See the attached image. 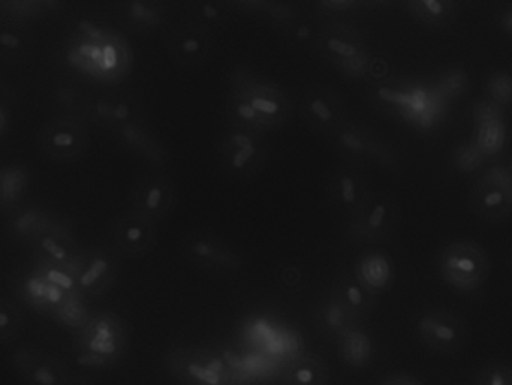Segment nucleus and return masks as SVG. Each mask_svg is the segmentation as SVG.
I'll list each match as a JSON object with an SVG mask.
<instances>
[{
    "instance_id": "nucleus-36",
    "label": "nucleus",
    "mask_w": 512,
    "mask_h": 385,
    "mask_svg": "<svg viewBox=\"0 0 512 385\" xmlns=\"http://www.w3.org/2000/svg\"><path fill=\"white\" fill-rule=\"evenodd\" d=\"M379 385H424L409 374H391L385 377Z\"/></svg>"
},
{
    "instance_id": "nucleus-23",
    "label": "nucleus",
    "mask_w": 512,
    "mask_h": 385,
    "mask_svg": "<svg viewBox=\"0 0 512 385\" xmlns=\"http://www.w3.org/2000/svg\"><path fill=\"white\" fill-rule=\"evenodd\" d=\"M408 9L415 20L433 29L450 26L459 14V5L453 0H411Z\"/></svg>"
},
{
    "instance_id": "nucleus-2",
    "label": "nucleus",
    "mask_w": 512,
    "mask_h": 385,
    "mask_svg": "<svg viewBox=\"0 0 512 385\" xmlns=\"http://www.w3.org/2000/svg\"><path fill=\"white\" fill-rule=\"evenodd\" d=\"M436 270L442 281L454 290L474 294L489 279L492 260L486 248L475 240H451L439 249Z\"/></svg>"
},
{
    "instance_id": "nucleus-4",
    "label": "nucleus",
    "mask_w": 512,
    "mask_h": 385,
    "mask_svg": "<svg viewBox=\"0 0 512 385\" xmlns=\"http://www.w3.org/2000/svg\"><path fill=\"white\" fill-rule=\"evenodd\" d=\"M168 369L183 385H231L228 359L206 348H176L168 354Z\"/></svg>"
},
{
    "instance_id": "nucleus-38",
    "label": "nucleus",
    "mask_w": 512,
    "mask_h": 385,
    "mask_svg": "<svg viewBox=\"0 0 512 385\" xmlns=\"http://www.w3.org/2000/svg\"><path fill=\"white\" fill-rule=\"evenodd\" d=\"M499 23H501L502 30H504L507 35L512 36V6L502 12Z\"/></svg>"
},
{
    "instance_id": "nucleus-21",
    "label": "nucleus",
    "mask_w": 512,
    "mask_h": 385,
    "mask_svg": "<svg viewBox=\"0 0 512 385\" xmlns=\"http://www.w3.org/2000/svg\"><path fill=\"white\" fill-rule=\"evenodd\" d=\"M116 276V258L107 252H98V254L92 255L86 269L81 272L78 285L84 293L90 294V296H99L113 285Z\"/></svg>"
},
{
    "instance_id": "nucleus-7",
    "label": "nucleus",
    "mask_w": 512,
    "mask_h": 385,
    "mask_svg": "<svg viewBox=\"0 0 512 385\" xmlns=\"http://www.w3.org/2000/svg\"><path fill=\"white\" fill-rule=\"evenodd\" d=\"M322 56L349 77H361L369 66V51L361 33L354 26L333 24L319 32Z\"/></svg>"
},
{
    "instance_id": "nucleus-10",
    "label": "nucleus",
    "mask_w": 512,
    "mask_h": 385,
    "mask_svg": "<svg viewBox=\"0 0 512 385\" xmlns=\"http://www.w3.org/2000/svg\"><path fill=\"white\" fill-rule=\"evenodd\" d=\"M177 186L170 176L152 173L137 179L131 189V203L135 212L159 224L176 209Z\"/></svg>"
},
{
    "instance_id": "nucleus-15",
    "label": "nucleus",
    "mask_w": 512,
    "mask_h": 385,
    "mask_svg": "<svg viewBox=\"0 0 512 385\" xmlns=\"http://www.w3.org/2000/svg\"><path fill=\"white\" fill-rule=\"evenodd\" d=\"M12 368L23 385H65L71 375L62 360L33 348L17 351Z\"/></svg>"
},
{
    "instance_id": "nucleus-27",
    "label": "nucleus",
    "mask_w": 512,
    "mask_h": 385,
    "mask_svg": "<svg viewBox=\"0 0 512 385\" xmlns=\"http://www.w3.org/2000/svg\"><path fill=\"white\" fill-rule=\"evenodd\" d=\"M321 323L331 336H336L339 339L360 326L333 297H330L324 308L321 309Z\"/></svg>"
},
{
    "instance_id": "nucleus-39",
    "label": "nucleus",
    "mask_w": 512,
    "mask_h": 385,
    "mask_svg": "<svg viewBox=\"0 0 512 385\" xmlns=\"http://www.w3.org/2000/svg\"><path fill=\"white\" fill-rule=\"evenodd\" d=\"M65 385H95L90 378L84 377V375L71 374L69 375L68 381Z\"/></svg>"
},
{
    "instance_id": "nucleus-11",
    "label": "nucleus",
    "mask_w": 512,
    "mask_h": 385,
    "mask_svg": "<svg viewBox=\"0 0 512 385\" xmlns=\"http://www.w3.org/2000/svg\"><path fill=\"white\" fill-rule=\"evenodd\" d=\"M301 116L309 128L330 137L348 123L342 96L327 86H312L303 93Z\"/></svg>"
},
{
    "instance_id": "nucleus-14",
    "label": "nucleus",
    "mask_w": 512,
    "mask_h": 385,
    "mask_svg": "<svg viewBox=\"0 0 512 385\" xmlns=\"http://www.w3.org/2000/svg\"><path fill=\"white\" fill-rule=\"evenodd\" d=\"M328 194L333 206L351 221L364 209L373 192L360 171L349 165H340L328 179Z\"/></svg>"
},
{
    "instance_id": "nucleus-8",
    "label": "nucleus",
    "mask_w": 512,
    "mask_h": 385,
    "mask_svg": "<svg viewBox=\"0 0 512 385\" xmlns=\"http://www.w3.org/2000/svg\"><path fill=\"white\" fill-rule=\"evenodd\" d=\"M83 345L86 365H114L125 356L128 347L125 324L111 312L96 315L84 330Z\"/></svg>"
},
{
    "instance_id": "nucleus-37",
    "label": "nucleus",
    "mask_w": 512,
    "mask_h": 385,
    "mask_svg": "<svg viewBox=\"0 0 512 385\" xmlns=\"http://www.w3.org/2000/svg\"><path fill=\"white\" fill-rule=\"evenodd\" d=\"M0 44L9 48V50H17L21 47V39L14 33L2 32L0 33Z\"/></svg>"
},
{
    "instance_id": "nucleus-30",
    "label": "nucleus",
    "mask_w": 512,
    "mask_h": 385,
    "mask_svg": "<svg viewBox=\"0 0 512 385\" xmlns=\"http://www.w3.org/2000/svg\"><path fill=\"white\" fill-rule=\"evenodd\" d=\"M475 385H512V363L490 360L478 371Z\"/></svg>"
},
{
    "instance_id": "nucleus-40",
    "label": "nucleus",
    "mask_w": 512,
    "mask_h": 385,
    "mask_svg": "<svg viewBox=\"0 0 512 385\" xmlns=\"http://www.w3.org/2000/svg\"><path fill=\"white\" fill-rule=\"evenodd\" d=\"M203 15L213 20V18H218L221 14H219L218 8L213 3H207V5L203 6Z\"/></svg>"
},
{
    "instance_id": "nucleus-43",
    "label": "nucleus",
    "mask_w": 512,
    "mask_h": 385,
    "mask_svg": "<svg viewBox=\"0 0 512 385\" xmlns=\"http://www.w3.org/2000/svg\"><path fill=\"white\" fill-rule=\"evenodd\" d=\"M510 261H511V266H512V254H511V258H510Z\"/></svg>"
},
{
    "instance_id": "nucleus-16",
    "label": "nucleus",
    "mask_w": 512,
    "mask_h": 385,
    "mask_svg": "<svg viewBox=\"0 0 512 385\" xmlns=\"http://www.w3.org/2000/svg\"><path fill=\"white\" fill-rule=\"evenodd\" d=\"M41 144L51 156L72 159L86 152L89 135L80 123L60 119L45 126L41 132Z\"/></svg>"
},
{
    "instance_id": "nucleus-13",
    "label": "nucleus",
    "mask_w": 512,
    "mask_h": 385,
    "mask_svg": "<svg viewBox=\"0 0 512 385\" xmlns=\"http://www.w3.org/2000/svg\"><path fill=\"white\" fill-rule=\"evenodd\" d=\"M114 246L126 257L141 258L158 245V224L144 218L140 213L126 212L117 216L111 228Z\"/></svg>"
},
{
    "instance_id": "nucleus-18",
    "label": "nucleus",
    "mask_w": 512,
    "mask_h": 385,
    "mask_svg": "<svg viewBox=\"0 0 512 385\" xmlns=\"http://www.w3.org/2000/svg\"><path fill=\"white\" fill-rule=\"evenodd\" d=\"M355 276L367 293L373 297L387 293L396 279V267L387 252L379 249L361 254L354 267Z\"/></svg>"
},
{
    "instance_id": "nucleus-35",
    "label": "nucleus",
    "mask_w": 512,
    "mask_h": 385,
    "mask_svg": "<svg viewBox=\"0 0 512 385\" xmlns=\"http://www.w3.org/2000/svg\"><path fill=\"white\" fill-rule=\"evenodd\" d=\"M42 249H44L45 254L50 255L53 260L59 261V263H63V261H68L71 258V254H69V249L66 248L63 243H60L59 240L54 239L51 236L42 237L41 240Z\"/></svg>"
},
{
    "instance_id": "nucleus-31",
    "label": "nucleus",
    "mask_w": 512,
    "mask_h": 385,
    "mask_svg": "<svg viewBox=\"0 0 512 385\" xmlns=\"http://www.w3.org/2000/svg\"><path fill=\"white\" fill-rule=\"evenodd\" d=\"M23 327V318L14 303L0 300V342L17 338Z\"/></svg>"
},
{
    "instance_id": "nucleus-34",
    "label": "nucleus",
    "mask_w": 512,
    "mask_h": 385,
    "mask_svg": "<svg viewBox=\"0 0 512 385\" xmlns=\"http://www.w3.org/2000/svg\"><path fill=\"white\" fill-rule=\"evenodd\" d=\"M474 120L475 125L480 123L495 122V120H505L504 108L499 107L495 102L490 99H483V101L477 102L474 105Z\"/></svg>"
},
{
    "instance_id": "nucleus-17",
    "label": "nucleus",
    "mask_w": 512,
    "mask_h": 385,
    "mask_svg": "<svg viewBox=\"0 0 512 385\" xmlns=\"http://www.w3.org/2000/svg\"><path fill=\"white\" fill-rule=\"evenodd\" d=\"M212 48V33L201 24H185L168 38L171 57L183 66L200 65L212 53Z\"/></svg>"
},
{
    "instance_id": "nucleus-24",
    "label": "nucleus",
    "mask_w": 512,
    "mask_h": 385,
    "mask_svg": "<svg viewBox=\"0 0 512 385\" xmlns=\"http://www.w3.org/2000/svg\"><path fill=\"white\" fill-rule=\"evenodd\" d=\"M120 135L126 146L134 149L140 155L146 156L155 164H164L165 150L155 135L147 131L146 126L141 125L137 119L119 126Z\"/></svg>"
},
{
    "instance_id": "nucleus-41",
    "label": "nucleus",
    "mask_w": 512,
    "mask_h": 385,
    "mask_svg": "<svg viewBox=\"0 0 512 385\" xmlns=\"http://www.w3.org/2000/svg\"><path fill=\"white\" fill-rule=\"evenodd\" d=\"M6 126V117L5 114L0 111V132H2V129Z\"/></svg>"
},
{
    "instance_id": "nucleus-29",
    "label": "nucleus",
    "mask_w": 512,
    "mask_h": 385,
    "mask_svg": "<svg viewBox=\"0 0 512 385\" xmlns=\"http://www.w3.org/2000/svg\"><path fill=\"white\" fill-rule=\"evenodd\" d=\"M487 99L498 104L499 107L512 105V72L507 69H496L490 72L486 80Z\"/></svg>"
},
{
    "instance_id": "nucleus-12",
    "label": "nucleus",
    "mask_w": 512,
    "mask_h": 385,
    "mask_svg": "<svg viewBox=\"0 0 512 385\" xmlns=\"http://www.w3.org/2000/svg\"><path fill=\"white\" fill-rule=\"evenodd\" d=\"M182 248L185 257L201 269L236 272L243 264V258L210 231L194 230L186 234Z\"/></svg>"
},
{
    "instance_id": "nucleus-19",
    "label": "nucleus",
    "mask_w": 512,
    "mask_h": 385,
    "mask_svg": "<svg viewBox=\"0 0 512 385\" xmlns=\"http://www.w3.org/2000/svg\"><path fill=\"white\" fill-rule=\"evenodd\" d=\"M333 140L336 141L337 147L351 158H378V161L387 167H391V162H396L390 149L378 140L376 134L355 123H346L333 135Z\"/></svg>"
},
{
    "instance_id": "nucleus-20",
    "label": "nucleus",
    "mask_w": 512,
    "mask_h": 385,
    "mask_svg": "<svg viewBox=\"0 0 512 385\" xmlns=\"http://www.w3.org/2000/svg\"><path fill=\"white\" fill-rule=\"evenodd\" d=\"M330 297H333L358 324L366 320L375 309V297L364 290L354 270H343L337 276L331 287Z\"/></svg>"
},
{
    "instance_id": "nucleus-5",
    "label": "nucleus",
    "mask_w": 512,
    "mask_h": 385,
    "mask_svg": "<svg viewBox=\"0 0 512 385\" xmlns=\"http://www.w3.org/2000/svg\"><path fill=\"white\" fill-rule=\"evenodd\" d=\"M415 333L427 350L442 356H454L468 344V324L457 312L430 308L415 323Z\"/></svg>"
},
{
    "instance_id": "nucleus-9",
    "label": "nucleus",
    "mask_w": 512,
    "mask_h": 385,
    "mask_svg": "<svg viewBox=\"0 0 512 385\" xmlns=\"http://www.w3.org/2000/svg\"><path fill=\"white\" fill-rule=\"evenodd\" d=\"M469 204L475 216L486 222L505 221L512 213V182L507 167L490 168L471 191Z\"/></svg>"
},
{
    "instance_id": "nucleus-6",
    "label": "nucleus",
    "mask_w": 512,
    "mask_h": 385,
    "mask_svg": "<svg viewBox=\"0 0 512 385\" xmlns=\"http://www.w3.org/2000/svg\"><path fill=\"white\" fill-rule=\"evenodd\" d=\"M400 224V207L388 192L372 194L364 209L349 221L348 237L354 245L387 242Z\"/></svg>"
},
{
    "instance_id": "nucleus-28",
    "label": "nucleus",
    "mask_w": 512,
    "mask_h": 385,
    "mask_svg": "<svg viewBox=\"0 0 512 385\" xmlns=\"http://www.w3.org/2000/svg\"><path fill=\"white\" fill-rule=\"evenodd\" d=\"M126 17L138 29H156L164 21V12L155 2H129L125 5Z\"/></svg>"
},
{
    "instance_id": "nucleus-33",
    "label": "nucleus",
    "mask_w": 512,
    "mask_h": 385,
    "mask_svg": "<svg viewBox=\"0 0 512 385\" xmlns=\"http://www.w3.org/2000/svg\"><path fill=\"white\" fill-rule=\"evenodd\" d=\"M468 74L462 69H448L439 77L438 89L448 99L459 98L468 90Z\"/></svg>"
},
{
    "instance_id": "nucleus-1",
    "label": "nucleus",
    "mask_w": 512,
    "mask_h": 385,
    "mask_svg": "<svg viewBox=\"0 0 512 385\" xmlns=\"http://www.w3.org/2000/svg\"><path fill=\"white\" fill-rule=\"evenodd\" d=\"M291 98L279 86L255 75H242L227 98V120L231 128L262 134L286 125L292 114Z\"/></svg>"
},
{
    "instance_id": "nucleus-25",
    "label": "nucleus",
    "mask_w": 512,
    "mask_h": 385,
    "mask_svg": "<svg viewBox=\"0 0 512 385\" xmlns=\"http://www.w3.org/2000/svg\"><path fill=\"white\" fill-rule=\"evenodd\" d=\"M340 354L349 368L363 369L370 365L375 356L372 339L360 327L352 329L339 339Z\"/></svg>"
},
{
    "instance_id": "nucleus-3",
    "label": "nucleus",
    "mask_w": 512,
    "mask_h": 385,
    "mask_svg": "<svg viewBox=\"0 0 512 385\" xmlns=\"http://www.w3.org/2000/svg\"><path fill=\"white\" fill-rule=\"evenodd\" d=\"M218 156L222 170L233 179H254L268 161L264 135L248 129L228 128L219 138Z\"/></svg>"
},
{
    "instance_id": "nucleus-22",
    "label": "nucleus",
    "mask_w": 512,
    "mask_h": 385,
    "mask_svg": "<svg viewBox=\"0 0 512 385\" xmlns=\"http://www.w3.org/2000/svg\"><path fill=\"white\" fill-rule=\"evenodd\" d=\"M330 368L318 354L306 353L289 363L283 372V385H328Z\"/></svg>"
},
{
    "instance_id": "nucleus-42",
    "label": "nucleus",
    "mask_w": 512,
    "mask_h": 385,
    "mask_svg": "<svg viewBox=\"0 0 512 385\" xmlns=\"http://www.w3.org/2000/svg\"><path fill=\"white\" fill-rule=\"evenodd\" d=\"M508 173H510L511 182H512V161L510 162V165H508Z\"/></svg>"
},
{
    "instance_id": "nucleus-26",
    "label": "nucleus",
    "mask_w": 512,
    "mask_h": 385,
    "mask_svg": "<svg viewBox=\"0 0 512 385\" xmlns=\"http://www.w3.org/2000/svg\"><path fill=\"white\" fill-rule=\"evenodd\" d=\"M474 146L480 150L484 158H495L504 150L507 143V125L505 120L480 123L475 125Z\"/></svg>"
},
{
    "instance_id": "nucleus-32",
    "label": "nucleus",
    "mask_w": 512,
    "mask_h": 385,
    "mask_svg": "<svg viewBox=\"0 0 512 385\" xmlns=\"http://www.w3.org/2000/svg\"><path fill=\"white\" fill-rule=\"evenodd\" d=\"M486 158L481 155L480 150L474 146V143L460 144L453 153V167L460 174H472L480 170Z\"/></svg>"
}]
</instances>
